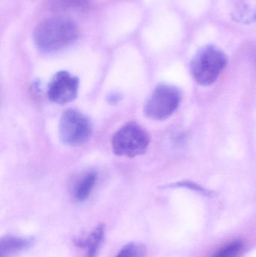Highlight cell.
I'll use <instances>...</instances> for the list:
<instances>
[{
    "instance_id": "cell-4",
    "label": "cell",
    "mask_w": 256,
    "mask_h": 257,
    "mask_svg": "<svg viewBox=\"0 0 256 257\" xmlns=\"http://www.w3.org/2000/svg\"><path fill=\"white\" fill-rule=\"evenodd\" d=\"M181 93L177 87L160 85L155 89L144 107V114L155 120H164L171 117L178 108Z\"/></svg>"
},
{
    "instance_id": "cell-5",
    "label": "cell",
    "mask_w": 256,
    "mask_h": 257,
    "mask_svg": "<svg viewBox=\"0 0 256 257\" xmlns=\"http://www.w3.org/2000/svg\"><path fill=\"white\" fill-rule=\"evenodd\" d=\"M60 138L65 145L79 146L90 139L93 133L91 122L78 110H66L60 120Z\"/></svg>"
},
{
    "instance_id": "cell-10",
    "label": "cell",
    "mask_w": 256,
    "mask_h": 257,
    "mask_svg": "<svg viewBox=\"0 0 256 257\" xmlns=\"http://www.w3.org/2000/svg\"><path fill=\"white\" fill-rule=\"evenodd\" d=\"M244 244L241 240H235L218 250L213 257H239L243 251Z\"/></svg>"
},
{
    "instance_id": "cell-13",
    "label": "cell",
    "mask_w": 256,
    "mask_h": 257,
    "mask_svg": "<svg viewBox=\"0 0 256 257\" xmlns=\"http://www.w3.org/2000/svg\"><path fill=\"white\" fill-rule=\"evenodd\" d=\"M172 187H186L190 190H195V191L200 192L203 194H209V192L206 190L203 187H200L195 183L189 182V181H183V182H179L172 185Z\"/></svg>"
},
{
    "instance_id": "cell-7",
    "label": "cell",
    "mask_w": 256,
    "mask_h": 257,
    "mask_svg": "<svg viewBox=\"0 0 256 257\" xmlns=\"http://www.w3.org/2000/svg\"><path fill=\"white\" fill-rule=\"evenodd\" d=\"M34 244L32 238L7 235L0 240L1 257H11L31 247Z\"/></svg>"
},
{
    "instance_id": "cell-8",
    "label": "cell",
    "mask_w": 256,
    "mask_h": 257,
    "mask_svg": "<svg viewBox=\"0 0 256 257\" xmlns=\"http://www.w3.org/2000/svg\"><path fill=\"white\" fill-rule=\"evenodd\" d=\"M97 182V175L94 172H87L78 177L72 187V195L77 201L83 202L91 194Z\"/></svg>"
},
{
    "instance_id": "cell-11",
    "label": "cell",
    "mask_w": 256,
    "mask_h": 257,
    "mask_svg": "<svg viewBox=\"0 0 256 257\" xmlns=\"http://www.w3.org/2000/svg\"><path fill=\"white\" fill-rule=\"evenodd\" d=\"M146 248L144 244L138 242H130L123 246L115 257H144Z\"/></svg>"
},
{
    "instance_id": "cell-2",
    "label": "cell",
    "mask_w": 256,
    "mask_h": 257,
    "mask_svg": "<svg viewBox=\"0 0 256 257\" xmlns=\"http://www.w3.org/2000/svg\"><path fill=\"white\" fill-rule=\"evenodd\" d=\"M228 63L226 54L215 45L200 48L192 58L190 72L197 84L210 86L219 78Z\"/></svg>"
},
{
    "instance_id": "cell-3",
    "label": "cell",
    "mask_w": 256,
    "mask_h": 257,
    "mask_svg": "<svg viewBox=\"0 0 256 257\" xmlns=\"http://www.w3.org/2000/svg\"><path fill=\"white\" fill-rule=\"evenodd\" d=\"M150 136L141 125L130 122L122 126L114 134L112 148L114 154L123 157H135L147 151Z\"/></svg>"
},
{
    "instance_id": "cell-1",
    "label": "cell",
    "mask_w": 256,
    "mask_h": 257,
    "mask_svg": "<svg viewBox=\"0 0 256 257\" xmlns=\"http://www.w3.org/2000/svg\"><path fill=\"white\" fill-rule=\"evenodd\" d=\"M76 23L65 18L45 20L36 27L33 34L35 43L43 52H56L75 43L79 37Z\"/></svg>"
},
{
    "instance_id": "cell-12",
    "label": "cell",
    "mask_w": 256,
    "mask_h": 257,
    "mask_svg": "<svg viewBox=\"0 0 256 257\" xmlns=\"http://www.w3.org/2000/svg\"><path fill=\"white\" fill-rule=\"evenodd\" d=\"M57 5L63 9H85L89 0H57Z\"/></svg>"
},
{
    "instance_id": "cell-9",
    "label": "cell",
    "mask_w": 256,
    "mask_h": 257,
    "mask_svg": "<svg viewBox=\"0 0 256 257\" xmlns=\"http://www.w3.org/2000/svg\"><path fill=\"white\" fill-rule=\"evenodd\" d=\"M105 227L100 223L89 234L87 238L78 240V245L85 249L87 257H96L105 238Z\"/></svg>"
},
{
    "instance_id": "cell-6",
    "label": "cell",
    "mask_w": 256,
    "mask_h": 257,
    "mask_svg": "<svg viewBox=\"0 0 256 257\" xmlns=\"http://www.w3.org/2000/svg\"><path fill=\"white\" fill-rule=\"evenodd\" d=\"M79 80L69 72L61 71L54 75L48 87V97L57 104H66L76 99Z\"/></svg>"
}]
</instances>
